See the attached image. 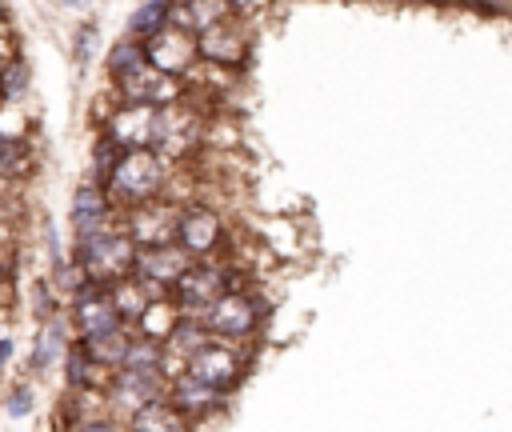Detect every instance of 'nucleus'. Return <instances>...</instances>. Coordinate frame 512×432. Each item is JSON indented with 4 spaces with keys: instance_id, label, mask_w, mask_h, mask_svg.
I'll return each instance as SVG.
<instances>
[{
    "instance_id": "5",
    "label": "nucleus",
    "mask_w": 512,
    "mask_h": 432,
    "mask_svg": "<svg viewBox=\"0 0 512 432\" xmlns=\"http://www.w3.org/2000/svg\"><path fill=\"white\" fill-rule=\"evenodd\" d=\"M196 40H192V32H184V28H160L152 40H148V48H144V56H148V64H156L160 72H168V76H176V72H184L188 64H192V56H196Z\"/></svg>"
},
{
    "instance_id": "22",
    "label": "nucleus",
    "mask_w": 512,
    "mask_h": 432,
    "mask_svg": "<svg viewBox=\"0 0 512 432\" xmlns=\"http://www.w3.org/2000/svg\"><path fill=\"white\" fill-rule=\"evenodd\" d=\"M164 20H168V4L152 0V4H144V8L132 16V24H128V28H132L136 36H148V40H152V36L164 28Z\"/></svg>"
},
{
    "instance_id": "26",
    "label": "nucleus",
    "mask_w": 512,
    "mask_h": 432,
    "mask_svg": "<svg viewBox=\"0 0 512 432\" xmlns=\"http://www.w3.org/2000/svg\"><path fill=\"white\" fill-rule=\"evenodd\" d=\"M460 4L480 8V12H508V8H512V0H460Z\"/></svg>"
},
{
    "instance_id": "14",
    "label": "nucleus",
    "mask_w": 512,
    "mask_h": 432,
    "mask_svg": "<svg viewBox=\"0 0 512 432\" xmlns=\"http://www.w3.org/2000/svg\"><path fill=\"white\" fill-rule=\"evenodd\" d=\"M176 288H180L184 304H196V308H200V304H216V300L224 296V272L204 264V268H192Z\"/></svg>"
},
{
    "instance_id": "25",
    "label": "nucleus",
    "mask_w": 512,
    "mask_h": 432,
    "mask_svg": "<svg viewBox=\"0 0 512 432\" xmlns=\"http://www.w3.org/2000/svg\"><path fill=\"white\" fill-rule=\"evenodd\" d=\"M20 160V152H16V144L8 140V136H0V172H8L12 164Z\"/></svg>"
},
{
    "instance_id": "16",
    "label": "nucleus",
    "mask_w": 512,
    "mask_h": 432,
    "mask_svg": "<svg viewBox=\"0 0 512 432\" xmlns=\"http://www.w3.org/2000/svg\"><path fill=\"white\" fill-rule=\"evenodd\" d=\"M132 432H188V428H184L180 408L156 400V404H148V408H136V416H132Z\"/></svg>"
},
{
    "instance_id": "29",
    "label": "nucleus",
    "mask_w": 512,
    "mask_h": 432,
    "mask_svg": "<svg viewBox=\"0 0 512 432\" xmlns=\"http://www.w3.org/2000/svg\"><path fill=\"white\" fill-rule=\"evenodd\" d=\"M8 348H12V340H8V336H0V364L8 360Z\"/></svg>"
},
{
    "instance_id": "15",
    "label": "nucleus",
    "mask_w": 512,
    "mask_h": 432,
    "mask_svg": "<svg viewBox=\"0 0 512 432\" xmlns=\"http://www.w3.org/2000/svg\"><path fill=\"white\" fill-rule=\"evenodd\" d=\"M200 52L212 56V60H228V64H236V60L248 52V40H244L240 32L224 28V20H220L216 28H208V32L200 36Z\"/></svg>"
},
{
    "instance_id": "19",
    "label": "nucleus",
    "mask_w": 512,
    "mask_h": 432,
    "mask_svg": "<svg viewBox=\"0 0 512 432\" xmlns=\"http://www.w3.org/2000/svg\"><path fill=\"white\" fill-rule=\"evenodd\" d=\"M128 392H132V400L140 404V408H148V404H156V396H160V384H156V372H120V380H116V396L120 400H128Z\"/></svg>"
},
{
    "instance_id": "4",
    "label": "nucleus",
    "mask_w": 512,
    "mask_h": 432,
    "mask_svg": "<svg viewBox=\"0 0 512 432\" xmlns=\"http://www.w3.org/2000/svg\"><path fill=\"white\" fill-rule=\"evenodd\" d=\"M120 84H124V92H128L132 104H152V108L172 104L176 92H180V84H176L168 72H160L156 64H148V60L136 64V68H128V72L120 76Z\"/></svg>"
},
{
    "instance_id": "17",
    "label": "nucleus",
    "mask_w": 512,
    "mask_h": 432,
    "mask_svg": "<svg viewBox=\"0 0 512 432\" xmlns=\"http://www.w3.org/2000/svg\"><path fill=\"white\" fill-rule=\"evenodd\" d=\"M136 328H140V336H144V340H156V344H160V340H168V336L180 328V316H176V308H172L168 300H164V304H160V300H152V308L136 320Z\"/></svg>"
},
{
    "instance_id": "7",
    "label": "nucleus",
    "mask_w": 512,
    "mask_h": 432,
    "mask_svg": "<svg viewBox=\"0 0 512 432\" xmlns=\"http://www.w3.org/2000/svg\"><path fill=\"white\" fill-rule=\"evenodd\" d=\"M76 324H80V332H84L88 340L112 336V332H120V308H116V300L104 296V292H84V296L76 300Z\"/></svg>"
},
{
    "instance_id": "13",
    "label": "nucleus",
    "mask_w": 512,
    "mask_h": 432,
    "mask_svg": "<svg viewBox=\"0 0 512 432\" xmlns=\"http://www.w3.org/2000/svg\"><path fill=\"white\" fill-rule=\"evenodd\" d=\"M172 20H176V28L204 36L208 28L228 20V4L224 0H180V12H172Z\"/></svg>"
},
{
    "instance_id": "2",
    "label": "nucleus",
    "mask_w": 512,
    "mask_h": 432,
    "mask_svg": "<svg viewBox=\"0 0 512 432\" xmlns=\"http://www.w3.org/2000/svg\"><path fill=\"white\" fill-rule=\"evenodd\" d=\"M160 176H164V172H160V156L148 152V148H136V152H128V156L112 168V188H116V196L144 204V200L156 192Z\"/></svg>"
},
{
    "instance_id": "11",
    "label": "nucleus",
    "mask_w": 512,
    "mask_h": 432,
    "mask_svg": "<svg viewBox=\"0 0 512 432\" xmlns=\"http://www.w3.org/2000/svg\"><path fill=\"white\" fill-rule=\"evenodd\" d=\"M208 324H212L216 332H224V336H248V332H252V324H256V308H252V300H248V296L224 292V296L212 304Z\"/></svg>"
},
{
    "instance_id": "20",
    "label": "nucleus",
    "mask_w": 512,
    "mask_h": 432,
    "mask_svg": "<svg viewBox=\"0 0 512 432\" xmlns=\"http://www.w3.org/2000/svg\"><path fill=\"white\" fill-rule=\"evenodd\" d=\"M100 220H104V196H100L96 188H80L76 200H72V224H76L84 236H92Z\"/></svg>"
},
{
    "instance_id": "31",
    "label": "nucleus",
    "mask_w": 512,
    "mask_h": 432,
    "mask_svg": "<svg viewBox=\"0 0 512 432\" xmlns=\"http://www.w3.org/2000/svg\"><path fill=\"white\" fill-rule=\"evenodd\" d=\"M0 96H4V72H0Z\"/></svg>"
},
{
    "instance_id": "21",
    "label": "nucleus",
    "mask_w": 512,
    "mask_h": 432,
    "mask_svg": "<svg viewBox=\"0 0 512 432\" xmlns=\"http://www.w3.org/2000/svg\"><path fill=\"white\" fill-rule=\"evenodd\" d=\"M56 356H64V332H60V324H56V320H48V324L40 328V336H36L32 364L44 372V368H52V364H56Z\"/></svg>"
},
{
    "instance_id": "6",
    "label": "nucleus",
    "mask_w": 512,
    "mask_h": 432,
    "mask_svg": "<svg viewBox=\"0 0 512 432\" xmlns=\"http://www.w3.org/2000/svg\"><path fill=\"white\" fill-rule=\"evenodd\" d=\"M176 228H180V216H176L172 208H164V204H152V200L136 204L132 216H128V232H132V240L152 244V248L168 244V236H176Z\"/></svg>"
},
{
    "instance_id": "8",
    "label": "nucleus",
    "mask_w": 512,
    "mask_h": 432,
    "mask_svg": "<svg viewBox=\"0 0 512 432\" xmlns=\"http://www.w3.org/2000/svg\"><path fill=\"white\" fill-rule=\"evenodd\" d=\"M236 372H240V364H236V356H232L224 344H200V348L192 352V360H188V376L204 380L208 388L232 384Z\"/></svg>"
},
{
    "instance_id": "23",
    "label": "nucleus",
    "mask_w": 512,
    "mask_h": 432,
    "mask_svg": "<svg viewBox=\"0 0 512 432\" xmlns=\"http://www.w3.org/2000/svg\"><path fill=\"white\" fill-rule=\"evenodd\" d=\"M68 380L72 384H84L88 380V348H72L68 352Z\"/></svg>"
},
{
    "instance_id": "3",
    "label": "nucleus",
    "mask_w": 512,
    "mask_h": 432,
    "mask_svg": "<svg viewBox=\"0 0 512 432\" xmlns=\"http://www.w3.org/2000/svg\"><path fill=\"white\" fill-rule=\"evenodd\" d=\"M156 120H160V108H152V104H124L112 116V124H108V140L128 148V152H136L144 144H156Z\"/></svg>"
},
{
    "instance_id": "27",
    "label": "nucleus",
    "mask_w": 512,
    "mask_h": 432,
    "mask_svg": "<svg viewBox=\"0 0 512 432\" xmlns=\"http://www.w3.org/2000/svg\"><path fill=\"white\" fill-rule=\"evenodd\" d=\"M28 408H32V400H28V392H24V388H16V392H12V400H8V412H16V416H24Z\"/></svg>"
},
{
    "instance_id": "30",
    "label": "nucleus",
    "mask_w": 512,
    "mask_h": 432,
    "mask_svg": "<svg viewBox=\"0 0 512 432\" xmlns=\"http://www.w3.org/2000/svg\"><path fill=\"white\" fill-rule=\"evenodd\" d=\"M224 4H232V8H256L260 0H224Z\"/></svg>"
},
{
    "instance_id": "10",
    "label": "nucleus",
    "mask_w": 512,
    "mask_h": 432,
    "mask_svg": "<svg viewBox=\"0 0 512 432\" xmlns=\"http://www.w3.org/2000/svg\"><path fill=\"white\" fill-rule=\"evenodd\" d=\"M136 264L144 268V280H152V284H180V280L192 272L188 248H172V244H160V248L140 252Z\"/></svg>"
},
{
    "instance_id": "1",
    "label": "nucleus",
    "mask_w": 512,
    "mask_h": 432,
    "mask_svg": "<svg viewBox=\"0 0 512 432\" xmlns=\"http://www.w3.org/2000/svg\"><path fill=\"white\" fill-rule=\"evenodd\" d=\"M132 260V244L120 232H92L80 240V268L92 280H120Z\"/></svg>"
},
{
    "instance_id": "12",
    "label": "nucleus",
    "mask_w": 512,
    "mask_h": 432,
    "mask_svg": "<svg viewBox=\"0 0 512 432\" xmlns=\"http://www.w3.org/2000/svg\"><path fill=\"white\" fill-rule=\"evenodd\" d=\"M176 236H180V244L188 252H208L220 240V216L208 212V208H188V212H180Z\"/></svg>"
},
{
    "instance_id": "9",
    "label": "nucleus",
    "mask_w": 512,
    "mask_h": 432,
    "mask_svg": "<svg viewBox=\"0 0 512 432\" xmlns=\"http://www.w3.org/2000/svg\"><path fill=\"white\" fill-rule=\"evenodd\" d=\"M196 144V120L192 112L176 108V104H164L160 108V120H156V148L164 156H180Z\"/></svg>"
},
{
    "instance_id": "24",
    "label": "nucleus",
    "mask_w": 512,
    "mask_h": 432,
    "mask_svg": "<svg viewBox=\"0 0 512 432\" xmlns=\"http://www.w3.org/2000/svg\"><path fill=\"white\" fill-rule=\"evenodd\" d=\"M24 88V68L20 64H12L8 72H4V96H16Z\"/></svg>"
},
{
    "instance_id": "18",
    "label": "nucleus",
    "mask_w": 512,
    "mask_h": 432,
    "mask_svg": "<svg viewBox=\"0 0 512 432\" xmlns=\"http://www.w3.org/2000/svg\"><path fill=\"white\" fill-rule=\"evenodd\" d=\"M172 404H176L180 412H204V408L216 404V388H208V384L196 380V376H180V380L172 384Z\"/></svg>"
},
{
    "instance_id": "28",
    "label": "nucleus",
    "mask_w": 512,
    "mask_h": 432,
    "mask_svg": "<svg viewBox=\"0 0 512 432\" xmlns=\"http://www.w3.org/2000/svg\"><path fill=\"white\" fill-rule=\"evenodd\" d=\"M76 432H116V428H112V424H96V420H92V424H80Z\"/></svg>"
}]
</instances>
